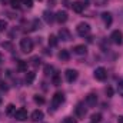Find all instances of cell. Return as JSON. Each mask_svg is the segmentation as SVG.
I'll return each instance as SVG.
<instances>
[{"instance_id":"6da1fadb","label":"cell","mask_w":123,"mask_h":123,"mask_svg":"<svg viewBox=\"0 0 123 123\" xmlns=\"http://www.w3.org/2000/svg\"><path fill=\"white\" fill-rule=\"evenodd\" d=\"M20 49H22L23 53H30L31 50H33V42H31V39H29V37L22 39L20 40Z\"/></svg>"},{"instance_id":"7a4b0ae2","label":"cell","mask_w":123,"mask_h":123,"mask_svg":"<svg viewBox=\"0 0 123 123\" xmlns=\"http://www.w3.org/2000/svg\"><path fill=\"white\" fill-rule=\"evenodd\" d=\"M76 30H77V34H79V36L85 37V36H89V33H90V26H89L87 23H79Z\"/></svg>"},{"instance_id":"3957f363","label":"cell","mask_w":123,"mask_h":123,"mask_svg":"<svg viewBox=\"0 0 123 123\" xmlns=\"http://www.w3.org/2000/svg\"><path fill=\"white\" fill-rule=\"evenodd\" d=\"M77 76H79V73H77V70H74V69H67L66 73H64V77H66V80H67L69 83H73V82L77 79Z\"/></svg>"},{"instance_id":"277c9868","label":"cell","mask_w":123,"mask_h":123,"mask_svg":"<svg viewBox=\"0 0 123 123\" xmlns=\"http://www.w3.org/2000/svg\"><path fill=\"white\" fill-rule=\"evenodd\" d=\"M63 102H64V96H63V93H56V94L52 97V106H53V109H57Z\"/></svg>"},{"instance_id":"5b68a950","label":"cell","mask_w":123,"mask_h":123,"mask_svg":"<svg viewBox=\"0 0 123 123\" xmlns=\"http://www.w3.org/2000/svg\"><path fill=\"white\" fill-rule=\"evenodd\" d=\"M94 77H96L97 80H100V82L106 80V77H107V70H106L105 67H97V69L94 70Z\"/></svg>"},{"instance_id":"8992f818","label":"cell","mask_w":123,"mask_h":123,"mask_svg":"<svg viewBox=\"0 0 123 123\" xmlns=\"http://www.w3.org/2000/svg\"><path fill=\"white\" fill-rule=\"evenodd\" d=\"M14 119L19 120V122H25V120L27 119V110H26L25 107H20L19 110L14 112Z\"/></svg>"},{"instance_id":"52a82bcc","label":"cell","mask_w":123,"mask_h":123,"mask_svg":"<svg viewBox=\"0 0 123 123\" xmlns=\"http://www.w3.org/2000/svg\"><path fill=\"white\" fill-rule=\"evenodd\" d=\"M110 39H112L113 43H116V44H122L123 43V33L120 30H113L112 31V34H110Z\"/></svg>"},{"instance_id":"ba28073f","label":"cell","mask_w":123,"mask_h":123,"mask_svg":"<svg viewBox=\"0 0 123 123\" xmlns=\"http://www.w3.org/2000/svg\"><path fill=\"white\" fill-rule=\"evenodd\" d=\"M74 113H76V116H77L79 119H85L87 110H86V107H85L83 103H79V105L76 106V109H74Z\"/></svg>"},{"instance_id":"9c48e42d","label":"cell","mask_w":123,"mask_h":123,"mask_svg":"<svg viewBox=\"0 0 123 123\" xmlns=\"http://www.w3.org/2000/svg\"><path fill=\"white\" fill-rule=\"evenodd\" d=\"M85 7H86V4H85L83 1H80V0H76V1L72 3V9H73V12H76V13H82V12L85 10Z\"/></svg>"},{"instance_id":"30bf717a","label":"cell","mask_w":123,"mask_h":123,"mask_svg":"<svg viewBox=\"0 0 123 123\" xmlns=\"http://www.w3.org/2000/svg\"><path fill=\"white\" fill-rule=\"evenodd\" d=\"M59 37H60L62 40H64V42H69L72 39V34H70V31L67 30V29L62 27L60 30H59Z\"/></svg>"},{"instance_id":"8fae6325","label":"cell","mask_w":123,"mask_h":123,"mask_svg":"<svg viewBox=\"0 0 123 123\" xmlns=\"http://www.w3.org/2000/svg\"><path fill=\"white\" fill-rule=\"evenodd\" d=\"M67 19H69L67 12L60 10V12H57V13H56V20H57L59 23H66V22H67Z\"/></svg>"},{"instance_id":"7c38bea8","label":"cell","mask_w":123,"mask_h":123,"mask_svg":"<svg viewBox=\"0 0 123 123\" xmlns=\"http://www.w3.org/2000/svg\"><path fill=\"white\" fill-rule=\"evenodd\" d=\"M43 19H44V22L46 23H53L55 22V19H56V14H53L52 12H49V10H46V12H43Z\"/></svg>"},{"instance_id":"4fadbf2b","label":"cell","mask_w":123,"mask_h":123,"mask_svg":"<svg viewBox=\"0 0 123 123\" xmlns=\"http://www.w3.org/2000/svg\"><path fill=\"white\" fill-rule=\"evenodd\" d=\"M30 117H31V120H33V122H40V120L44 117V113H43L42 110H39V109H37V110H34V112L31 113Z\"/></svg>"},{"instance_id":"5bb4252c","label":"cell","mask_w":123,"mask_h":123,"mask_svg":"<svg viewBox=\"0 0 123 123\" xmlns=\"http://www.w3.org/2000/svg\"><path fill=\"white\" fill-rule=\"evenodd\" d=\"M96 103H97V96H96L94 93H90V94L86 96V105H87V106L92 107V106H94Z\"/></svg>"},{"instance_id":"9a60e30c","label":"cell","mask_w":123,"mask_h":123,"mask_svg":"<svg viewBox=\"0 0 123 123\" xmlns=\"http://www.w3.org/2000/svg\"><path fill=\"white\" fill-rule=\"evenodd\" d=\"M73 52L76 53V55H86V52H87V49H86V46L85 44H77V46H74L73 47Z\"/></svg>"},{"instance_id":"2e32d148","label":"cell","mask_w":123,"mask_h":123,"mask_svg":"<svg viewBox=\"0 0 123 123\" xmlns=\"http://www.w3.org/2000/svg\"><path fill=\"white\" fill-rule=\"evenodd\" d=\"M102 19H103V22H105V25H106L107 27L112 25V14H110L109 12H105V13H102Z\"/></svg>"},{"instance_id":"e0dca14e","label":"cell","mask_w":123,"mask_h":123,"mask_svg":"<svg viewBox=\"0 0 123 123\" xmlns=\"http://www.w3.org/2000/svg\"><path fill=\"white\" fill-rule=\"evenodd\" d=\"M59 59H60L62 62H69V59H70V53H69L67 50H60Z\"/></svg>"},{"instance_id":"ac0fdd59","label":"cell","mask_w":123,"mask_h":123,"mask_svg":"<svg viewBox=\"0 0 123 123\" xmlns=\"http://www.w3.org/2000/svg\"><path fill=\"white\" fill-rule=\"evenodd\" d=\"M34 77H36V73L34 72H27V74H26V83L27 85H31L33 83V80H34Z\"/></svg>"},{"instance_id":"d6986e66","label":"cell","mask_w":123,"mask_h":123,"mask_svg":"<svg viewBox=\"0 0 123 123\" xmlns=\"http://www.w3.org/2000/svg\"><path fill=\"white\" fill-rule=\"evenodd\" d=\"M17 69H19V72H26L27 70V62L19 60L17 62Z\"/></svg>"},{"instance_id":"ffe728a7","label":"cell","mask_w":123,"mask_h":123,"mask_svg":"<svg viewBox=\"0 0 123 123\" xmlns=\"http://www.w3.org/2000/svg\"><path fill=\"white\" fill-rule=\"evenodd\" d=\"M90 122L92 123H100L102 122V113H93L92 117H90Z\"/></svg>"},{"instance_id":"44dd1931","label":"cell","mask_w":123,"mask_h":123,"mask_svg":"<svg viewBox=\"0 0 123 123\" xmlns=\"http://www.w3.org/2000/svg\"><path fill=\"white\" fill-rule=\"evenodd\" d=\"M49 46H57V37L55 34L49 36Z\"/></svg>"},{"instance_id":"7402d4cb","label":"cell","mask_w":123,"mask_h":123,"mask_svg":"<svg viewBox=\"0 0 123 123\" xmlns=\"http://www.w3.org/2000/svg\"><path fill=\"white\" fill-rule=\"evenodd\" d=\"M10 4L13 9H19L20 4H22V0H10Z\"/></svg>"},{"instance_id":"603a6c76","label":"cell","mask_w":123,"mask_h":123,"mask_svg":"<svg viewBox=\"0 0 123 123\" xmlns=\"http://www.w3.org/2000/svg\"><path fill=\"white\" fill-rule=\"evenodd\" d=\"M52 73H53V67H52L50 64H46V66H44V74L49 76V74H52Z\"/></svg>"},{"instance_id":"cb8c5ba5","label":"cell","mask_w":123,"mask_h":123,"mask_svg":"<svg viewBox=\"0 0 123 123\" xmlns=\"http://www.w3.org/2000/svg\"><path fill=\"white\" fill-rule=\"evenodd\" d=\"M52 82H53V85H55V86H59V85H60V76H59V74H53Z\"/></svg>"},{"instance_id":"d4e9b609","label":"cell","mask_w":123,"mask_h":123,"mask_svg":"<svg viewBox=\"0 0 123 123\" xmlns=\"http://www.w3.org/2000/svg\"><path fill=\"white\" fill-rule=\"evenodd\" d=\"M30 62H31V64H33L34 67H37V66H40V59H39L37 56H34V57H31V59H30Z\"/></svg>"},{"instance_id":"484cf974","label":"cell","mask_w":123,"mask_h":123,"mask_svg":"<svg viewBox=\"0 0 123 123\" xmlns=\"http://www.w3.org/2000/svg\"><path fill=\"white\" fill-rule=\"evenodd\" d=\"M14 109H16V107H14V105H12V103H10V105H7V107H6V113H7V115H12V113L14 112Z\"/></svg>"},{"instance_id":"4316f807","label":"cell","mask_w":123,"mask_h":123,"mask_svg":"<svg viewBox=\"0 0 123 123\" xmlns=\"http://www.w3.org/2000/svg\"><path fill=\"white\" fill-rule=\"evenodd\" d=\"M1 47H3V49H7V50H12V49H13V44H12L10 42H4V43L1 44Z\"/></svg>"},{"instance_id":"83f0119b","label":"cell","mask_w":123,"mask_h":123,"mask_svg":"<svg viewBox=\"0 0 123 123\" xmlns=\"http://www.w3.org/2000/svg\"><path fill=\"white\" fill-rule=\"evenodd\" d=\"M107 1L109 0H94V4L96 6H105V4H107Z\"/></svg>"},{"instance_id":"f1b7e54d","label":"cell","mask_w":123,"mask_h":123,"mask_svg":"<svg viewBox=\"0 0 123 123\" xmlns=\"http://www.w3.org/2000/svg\"><path fill=\"white\" fill-rule=\"evenodd\" d=\"M6 27H7V22L6 20H0V31L6 30Z\"/></svg>"},{"instance_id":"f546056e","label":"cell","mask_w":123,"mask_h":123,"mask_svg":"<svg viewBox=\"0 0 123 123\" xmlns=\"http://www.w3.org/2000/svg\"><path fill=\"white\" fill-rule=\"evenodd\" d=\"M64 123H77V122H76V119H73L72 116H67V117H64Z\"/></svg>"},{"instance_id":"4dcf8cb0","label":"cell","mask_w":123,"mask_h":123,"mask_svg":"<svg viewBox=\"0 0 123 123\" xmlns=\"http://www.w3.org/2000/svg\"><path fill=\"white\" fill-rule=\"evenodd\" d=\"M34 102H36V103L43 105V103H44V99H43V97H40V96H34Z\"/></svg>"},{"instance_id":"1f68e13d","label":"cell","mask_w":123,"mask_h":123,"mask_svg":"<svg viewBox=\"0 0 123 123\" xmlns=\"http://www.w3.org/2000/svg\"><path fill=\"white\" fill-rule=\"evenodd\" d=\"M106 94H107L109 97H112V96H113V89H112L110 86H109V87H106Z\"/></svg>"},{"instance_id":"d6a6232c","label":"cell","mask_w":123,"mask_h":123,"mask_svg":"<svg viewBox=\"0 0 123 123\" xmlns=\"http://www.w3.org/2000/svg\"><path fill=\"white\" fill-rule=\"evenodd\" d=\"M117 92H119V94H122L123 96V82L119 83V86H117Z\"/></svg>"},{"instance_id":"836d02e7","label":"cell","mask_w":123,"mask_h":123,"mask_svg":"<svg viewBox=\"0 0 123 123\" xmlns=\"http://www.w3.org/2000/svg\"><path fill=\"white\" fill-rule=\"evenodd\" d=\"M25 4H26L27 7H31V6H33V1H31V0H25Z\"/></svg>"},{"instance_id":"e575fe53","label":"cell","mask_w":123,"mask_h":123,"mask_svg":"<svg viewBox=\"0 0 123 123\" xmlns=\"http://www.w3.org/2000/svg\"><path fill=\"white\" fill-rule=\"evenodd\" d=\"M49 6H50V7L56 6V0H49Z\"/></svg>"},{"instance_id":"d590c367","label":"cell","mask_w":123,"mask_h":123,"mask_svg":"<svg viewBox=\"0 0 123 123\" xmlns=\"http://www.w3.org/2000/svg\"><path fill=\"white\" fill-rule=\"evenodd\" d=\"M3 90H7V86H6V83H1V86H0Z\"/></svg>"},{"instance_id":"8d00e7d4","label":"cell","mask_w":123,"mask_h":123,"mask_svg":"<svg viewBox=\"0 0 123 123\" xmlns=\"http://www.w3.org/2000/svg\"><path fill=\"white\" fill-rule=\"evenodd\" d=\"M117 123H123V116H119V119H117Z\"/></svg>"},{"instance_id":"74e56055","label":"cell","mask_w":123,"mask_h":123,"mask_svg":"<svg viewBox=\"0 0 123 123\" xmlns=\"http://www.w3.org/2000/svg\"><path fill=\"white\" fill-rule=\"evenodd\" d=\"M3 62H4V57H3V55H1V53H0V64H1V63H3Z\"/></svg>"},{"instance_id":"f35d334b","label":"cell","mask_w":123,"mask_h":123,"mask_svg":"<svg viewBox=\"0 0 123 123\" xmlns=\"http://www.w3.org/2000/svg\"><path fill=\"white\" fill-rule=\"evenodd\" d=\"M0 103H1V96H0Z\"/></svg>"}]
</instances>
